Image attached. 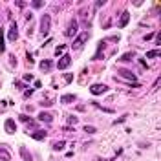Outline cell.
<instances>
[{"mask_svg": "<svg viewBox=\"0 0 161 161\" xmlns=\"http://www.w3.org/2000/svg\"><path fill=\"white\" fill-rule=\"evenodd\" d=\"M49 29H51V17H49V15H42V17H40V33L48 35Z\"/></svg>", "mask_w": 161, "mask_h": 161, "instance_id": "cell-1", "label": "cell"}, {"mask_svg": "<svg viewBox=\"0 0 161 161\" xmlns=\"http://www.w3.org/2000/svg\"><path fill=\"white\" fill-rule=\"evenodd\" d=\"M88 39H90V31H83V33H80L77 39L73 40L72 48H73V49H80V48L84 46V44H86V40H88Z\"/></svg>", "mask_w": 161, "mask_h": 161, "instance_id": "cell-2", "label": "cell"}, {"mask_svg": "<svg viewBox=\"0 0 161 161\" xmlns=\"http://www.w3.org/2000/svg\"><path fill=\"white\" fill-rule=\"evenodd\" d=\"M17 39H18V26H17L15 22H11V26H9V31H7V40L15 42Z\"/></svg>", "mask_w": 161, "mask_h": 161, "instance_id": "cell-3", "label": "cell"}, {"mask_svg": "<svg viewBox=\"0 0 161 161\" xmlns=\"http://www.w3.org/2000/svg\"><path fill=\"white\" fill-rule=\"evenodd\" d=\"M108 90V86L106 84H101V83H97V84H92L90 86V92H92L93 95H101V93H104Z\"/></svg>", "mask_w": 161, "mask_h": 161, "instance_id": "cell-4", "label": "cell"}, {"mask_svg": "<svg viewBox=\"0 0 161 161\" xmlns=\"http://www.w3.org/2000/svg\"><path fill=\"white\" fill-rule=\"evenodd\" d=\"M70 64H72V57H70V55H62L60 60L57 62V68H59V70H66Z\"/></svg>", "mask_w": 161, "mask_h": 161, "instance_id": "cell-5", "label": "cell"}, {"mask_svg": "<svg viewBox=\"0 0 161 161\" xmlns=\"http://www.w3.org/2000/svg\"><path fill=\"white\" fill-rule=\"evenodd\" d=\"M77 29H79V24H77V20H72V22H70V26H68V29L66 31H64V35H66V37H73L75 33H77Z\"/></svg>", "mask_w": 161, "mask_h": 161, "instance_id": "cell-6", "label": "cell"}, {"mask_svg": "<svg viewBox=\"0 0 161 161\" xmlns=\"http://www.w3.org/2000/svg\"><path fill=\"white\" fill-rule=\"evenodd\" d=\"M119 77L126 79V80H130V83H134V80L137 79V77H135V75L132 73V72H130V70H119Z\"/></svg>", "mask_w": 161, "mask_h": 161, "instance_id": "cell-7", "label": "cell"}, {"mask_svg": "<svg viewBox=\"0 0 161 161\" xmlns=\"http://www.w3.org/2000/svg\"><path fill=\"white\" fill-rule=\"evenodd\" d=\"M18 152H20V158H24V161H33V156H31V152H29V150H28L26 147H24V145L18 148Z\"/></svg>", "mask_w": 161, "mask_h": 161, "instance_id": "cell-8", "label": "cell"}, {"mask_svg": "<svg viewBox=\"0 0 161 161\" xmlns=\"http://www.w3.org/2000/svg\"><path fill=\"white\" fill-rule=\"evenodd\" d=\"M0 159L2 161H11V152H9L4 145H0Z\"/></svg>", "mask_w": 161, "mask_h": 161, "instance_id": "cell-9", "label": "cell"}, {"mask_svg": "<svg viewBox=\"0 0 161 161\" xmlns=\"http://www.w3.org/2000/svg\"><path fill=\"white\" fill-rule=\"evenodd\" d=\"M29 135H31V137L33 139H39V141H42V139H46V130H35V132H31V134H29Z\"/></svg>", "mask_w": 161, "mask_h": 161, "instance_id": "cell-10", "label": "cell"}, {"mask_svg": "<svg viewBox=\"0 0 161 161\" xmlns=\"http://www.w3.org/2000/svg\"><path fill=\"white\" fill-rule=\"evenodd\" d=\"M39 68L42 70V72H49V70H51V60H49V59H44V60H40Z\"/></svg>", "mask_w": 161, "mask_h": 161, "instance_id": "cell-11", "label": "cell"}, {"mask_svg": "<svg viewBox=\"0 0 161 161\" xmlns=\"http://www.w3.org/2000/svg\"><path fill=\"white\" fill-rule=\"evenodd\" d=\"M128 20H130V15H128V11L121 13V18H119V28H124V26L128 24Z\"/></svg>", "mask_w": 161, "mask_h": 161, "instance_id": "cell-12", "label": "cell"}, {"mask_svg": "<svg viewBox=\"0 0 161 161\" xmlns=\"http://www.w3.org/2000/svg\"><path fill=\"white\" fill-rule=\"evenodd\" d=\"M6 130H7V134H15V132H17V126H15V121L13 119H7L6 121Z\"/></svg>", "mask_w": 161, "mask_h": 161, "instance_id": "cell-13", "label": "cell"}, {"mask_svg": "<svg viewBox=\"0 0 161 161\" xmlns=\"http://www.w3.org/2000/svg\"><path fill=\"white\" fill-rule=\"evenodd\" d=\"M51 114H48V112H40L39 114V121H42V123H51Z\"/></svg>", "mask_w": 161, "mask_h": 161, "instance_id": "cell-14", "label": "cell"}, {"mask_svg": "<svg viewBox=\"0 0 161 161\" xmlns=\"http://www.w3.org/2000/svg\"><path fill=\"white\" fill-rule=\"evenodd\" d=\"M75 99H77V97H75V95L68 93V95H62V97H60V103H64V104H70V103H73Z\"/></svg>", "mask_w": 161, "mask_h": 161, "instance_id": "cell-15", "label": "cell"}, {"mask_svg": "<svg viewBox=\"0 0 161 161\" xmlns=\"http://www.w3.org/2000/svg\"><path fill=\"white\" fill-rule=\"evenodd\" d=\"M134 57H135V53H134V51H128V53H123V55H121L119 60H123V62H128V60H132Z\"/></svg>", "mask_w": 161, "mask_h": 161, "instance_id": "cell-16", "label": "cell"}, {"mask_svg": "<svg viewBox=\"0 0 161 161\" xmlns=\"http://www.w3.org/2000/svg\"><path fill=\"white\" fill-rule=\"evenodd\" d=\"M64 147H66V143H64V141H57V143L53 145V150H62Z\"/></svg>", "mask_w": 161, "mask_h": 161, "instance_id": "cell-17", "label": "cell"}, {"mask_svg": "<svg viewBox=\"0 0 161 161\" xmlns=\"http://www.w3.org/2000/svg\"><path fill=\"white\" fill-rule=\"evenodd\" d=\"M83 130H84L86 134H95V132H97V130H95V126H90V124H86Z\"/></svg>", "mask_w": 161, "mask_h": 161, "instance_id": "cell-18", "label": "cell"}, {"mask_svg": "<svg viewBox=\"0 0 161 161\" xmlns=\"http://www.w3.org/2000/svg\"><path fill=\"white\" fill-rule=\"evenodd\" d=\"M6 49V44H4V33L0 31V51H4Z\"/></svg>", "mask_w": 161, "mask_h": 161, "instance_id": "cell-19", "label": "cell"}, {"mask_svg": "<svg viewBox=\"0 0 161 161\" xmlns=\"http://www.w3.org/2000/svg\"><path fill=\"white\" fill-rule=\"evenodd\" d=\"M158 55H159V51H158V49H154V51H148V53H147V57H148V59H156Z\"/></svg>", "mask_w": 161, "mask_h": 161, "instance_id": "cell-20", "label": "cell"}, {"mask_svg": "<svg viewBox=\"0 0 161 161\" xmlns=\"http://www.w3.org/2000/svg\"><path fill=\"white\" fill-rule=\"evenodd\" d=\"M77 121H79V119L75 117V115H68V123H70V124H77Z\"/></svg>", "mask_w": 161, "mask_h": 161, "instance_id": "cell-21", "label": "cell"}, {"mask_svg": "<svg viewBox=\"0 0 161 161\" xmlns=\"http://www.w3.org/2000/svg\"><path fill=\"white\" fill-rule=\"evenodd\" d=\"M9 62H11V66H17V59H15L13 53H9Z\"/></svg>", "mask_w": 161, "mask_h": 161, "instance_id": "cell-22", "label": "cell"}, {"mask_svg": "<svg viewBox=\"0 0 161 161\" xmlns=\"http://www.w3.org/2000/svg\"><path fill=\"white\" fill-rule=\"evenodd\" d=\"M20 121H22V123H29V121H31V119H29L28 115H20Z\"/></svg>", "mask_w": 161, "mask_h": 161, "instance_id": "cell-23", "label": "cell"}, {"mask_svg": "<svg viewBox=\"0 0 161 161\" xmlns=\"http://www.w3.org/2000/svg\"><path fill=\"white\" fill-rule=\"evenodd\" d=\"M31 6H33V7H42V6H44V2H37V0H35Z\"/></svg>", "mask_w": 161, "mask_h": 161, "instance_id": "cell-24", "label": "cell"}, {"mask_svg": "<svg viewBox=\"0 0 161 161\" xmlns=\"http://www.w3.org/2000/svg\"><path fill=\"white\" fill-rule=\"evenodd\" d=\"M40 104H42V106H51L53 103H51V101H48V99H46V101H42V103H40Z\"/></svg>", "mask_w": 161, "mask_h": 161, "instance_id": "cell-25", "label": "cell"}]
</instances>
